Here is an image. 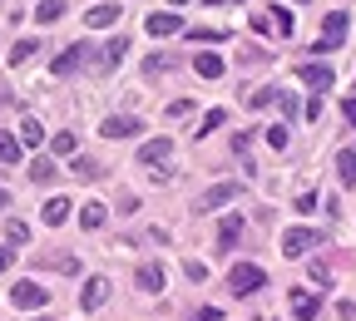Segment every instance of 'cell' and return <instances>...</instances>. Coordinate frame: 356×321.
Listing matches in <instances>:
<instances>
[{"label": "cell", "mask_w": 356, "mask_h": 321, "mask_svg": "<svg viewBox=\"0 0 356 321\" xmlns=\"http://www.w3.org/2000/svg\"><path fill=\"white\" fill-rule=\"evenodd\" d=\"M262 282H267V272L252 267V262H238V267L228 272V292H233V297H252Z\"/></svg>", "instance_id": "6da1fadb"}, {"label": "cell", "mask_w": 356, "mask_h": 321, "mask_svg": "<svg viewBox=\"0 0 356 321\" xmlns=\"http://www.w3.org/2000/svg\"><path fill=\"white\" fill-rule=\"evenodd\" d=\"M317 242H322V233H312V227H287L282 233V257H307V252H317Z\"/></svg>", "instance_id": "7a4b0ae2"}, {"label": "cell", "mask_w": 356, "mask_h": 321, "mask_svg": "<svg viewBox=\"0 0 356 321\" xmlns=\"http://www.w3.org/2000/svg\"><path fill=\"white\" fill-rule=\"evenodd\" d=\"M238 193H243V188H238V183H213V188H208V193H203V198L193 203V213H218L222 203H233Z\"/></svg>", "instance_id": "3957f363"}, {"label": "cell", "mask_w": 356, "mask_h": 321, "mask_svg": "<svg viewBox=\"0 0 356 321\" xmlns=\"http://www.w3.org/2000/svg\"><path fill=\"white\" fill-rule=\"evenodd\" d=\"M99 133H104V139H134V133H144V119H134V114H114V119H104V124H99Z\"/></svg>", "instance_id": "277c9868"}, {"label": "cell", "mask_w": 356, "mask_h": 321, "mask_svg": "<svg viewBox=\"0 0 356 321\" xmlns=\"http://www.w3.org/2000/svg\"><path fill=\"white\" fill-rule=\"evenodd\" d=\"M10 302H15L20 311H25V306L35 311V306H44V302H50V292H44L40 282H15V287H10Z\"/></svg>", "instance_id": "5b68a950"}, {"label": "cell", "mask_w": 356, "mask_h": 321, "mask_svg": "<svg viewBox=\"0 0 356 321\" xmlns=\"http://www.w3.org/2000/svg\"><path fill=\"white\" fill-rule=\"evenodd\" d=\"M302 84L312 89V94H327V89H332L337 79H332V69H327V65L312 60V65H302Z\"/></svg>", "instance_id": "8992f818"}, {"label": "cell", "mask_w": 356, "mask_h": 321, "mask_svg": "<svg viewBox=\"0 0 356 321\" xmlns=\"http://www.w3.org/2000/svg\"><path fill=\"white\" fill-rule=\"evenodd\" d=\"M104 302H109V282H104V277H89L84 292H79V306H84V311H99Z\"/></svg>", "instance_id": "52a82bcc"}, {"label": "cell", "mask_w": 356, "mask_h": 321, "mask_svg": "<svg viewBox=\"0 0 356 321\" xmlns=\"http://www.w3.org/2000/svg\"><path fill=\"white\" fill-rule=\"evenodd\" d=\"M124 55H129V40H124V35H114V40H109V50H99V55H95V69H99V74H109Z\"/></svg>", "instance_id": "ba28073f"}, {"label": "cell", "mask_w": 356, "mask_h": 321, "mask_svg": "<svg viewBox=\"0 0 356 321\" xmlns=\"http://www.w3.org/2000/svg\"><path fill=\"white\" fill-rule=\"evenodd\" d=\"M84 60H89V44H70L65 55H55V65H50V69H55V74L65 79V74H74V69H79Z\"/></svg>", "instance_id": "9c48e42d"}, {"label": "cell", "mask_w": 356, "mask_h": 321, "mask_svg": "<svg viewBox=\"0 0 356 321\" xmlns=\"http://www.w3.org/2000/svg\"><path fill=\"white\" fill-rule=\"evenodd\" d=\"M184 30V15H173V10H159V15H149V35L154 40H163V35H178Z\"/></svg>", "instance_id": "30bf717a"}, {"label": "cell", "mask_w": 356, "mask_h": 321, "mask_svg": "<svg viewBox=\"0 0 356 321\" xmlns=\"http://www.w3.org/2000/svg\"><path fill=\"white\" fill-rule=\"evenodd\" d=\"M139 292H144V297H159V292H163V267H159V262H144V267H139Z\"/></svg>", "instance_id": "8fae6325"}, {"label": "cell", "mask_w": 356, "mask_h": 321, "mask_svg": "<svg viewBox=\"0 0 356 321\" xmlns=\"http://www.w3.org/2000/svg\"><path fill=\"white\" fill-rule=\"evenodd\" d=\"M317 311H322V297L317 292H292V316L297 321H312Z\"/></svg>", "instance_id": "7c38bea8"}, {"label": "cell", "mask_w": 356, "mask_h": 321, "mask_svg": "<svg viewBox=\"0 0 356 321\" xmlns=\"http://www.w3.org/2000/svg\"><path fill=\"white\" fill-rule=\"evenodd\" d=\"M65 217H70V198H50L40 208V222L44 227H65Z\"/></svg>", "instance_id": "4fadbf2b"}, {"label": "cell", "mask_w": 356, "mask_h": 321, "mask_svg": "<svg viewBox=\"0 0 356 321\" xmlns=\"http://www.w3.org/2000/svg\"><path fill=\"white\" fill-rule=\"evenodd\" d=\"M238 238H243V217L228 213V217L218 222V247H238Z\"/></svg>", "instance_id": "5bb4252c"}, {"label": "cell", "mask_w": 356, "mask_h": 321, "mask_svg": "<svg viewBox=\"0 0 356 321\" xmlns=\"http://www.w3.org/2000/svg\"><path fill=\"white\" fill-rule=\"evenodd\" d=\"M168 154H173V139H149V144L139 149V163H154V168H159Z\"/></svg>", "instance_id": "9a60e30c"}, {"label": "cell", "mask_w": 356, "mask_h": 321, "mask_svg": "<svg viewBox=\"0 0 356 321\" xmlns=\"http://www.w3.org/2000/svg\"><path fill=\"white\" fill-rule=\"evenodd\" d=\"M322 40H346V10H327V20H322Z\"/></svg>", "instance_id": "2e32d148"}, {"label": "cell", "mask_w": 356, "mask_h": 321, "mask_svg": "<svg viewBox=\"0 0 356 321\" xmlns=\"http://www.w3.org/2000/svg\"><path fill=\"white\" fill-rule=\"evenodd\" d=\"M337 178H341V188H356V149L337 154Z\"/></svg>", "instance_id": "e0dca14e"}, {"label": "cell", "mask_w": 356, "mask_h": 321, "mask_svg": "<svg viewBox=\"0 0 356 321\" xmlns=\"http://www.w3.org/2000/svg\"><path fill=\"white\" fill-rule=\"evenodd\" d=\"M178 65H184L178 55H149V60H144V79H154V74H168V69H178Z\"/></svg>", "instance_id": "ac0fdd59"}, {"label": "cell", "mask_w": 356, "mask_h": 321, "mask_svg": "<svg viewBox=\"0 0 356 321\" xmlns=\"http://www.w3.org/2000/svg\"><path fill=\"white\" fill-rule=\"evenodd\" d=\"M15 144H25V149H40V144H44V129H40V119H25V124H20Z\"/></svg>", "instance_id": "d6986e66"}, {"label": "cell", "mask_w": 356, "mask_h": 321, "mask_svg": "<svg viewBox=\"0 0 356 321\" xmlns=\"http://www.w3.org/2000/svg\"><path fill=\"white\" fill-rule=\"evenodd\" d=\"M114 20H119V6H109V0H104V6H95V10L84 15V25H89V30H99V25H114Z\"/></svg>", "instance_id": "ffe728a7"}, {"label": "cell", "mask_w": 356, "mask_h": 321, "mask_svg": "<svg viewBox=\"0 0 356 321\" xmlns=\"http://www.w3.org/2000/svg\"><path fill=\"white\" fill-rule=\"evenodd\" d=\"M40 44H44V40H35V35L15 40V50H10V65H25V60H35V55H40Z\"/></svg>", "instance_id": "44dd1931"}, {"label": "cell", "mask_w": 356, "mask_h": 321, "mask_svg": "<svg viewBox=\"0 0 356 321\" xmlns=\"http://www.w3.org/2000/svg\"><path fill=\"white\" fill-rule=\"evenodd\" d=\"M70 158H74L70 168H74L79 178H99V173H104V163H99V158H89V154H70Z\"/></svg>", "instance_id": "7402d4cb"}, {"label": "cell", "mask_w": 356, "mask_h": 321, "mask_svg": "<svg viewBox=\"0 0 356 321\" xmlns=\"http://www.w3.org/2000/svg\"><path fill=\"white\" fill-rule=\"evenodd\" d=\"M243 99H248V109H267V104L277 99V89H273V84H262V89H248Z\"/></svg>", "instance_id": "603a6c76"}, {"label": "cell", "mask_w": 356, "mask_h": 321, "mask_svg": "<svg viewBox=\"0 0 356 321\" xmlns=\"http://www.w3.org/2000/svg\"><path fill=\"white\" fill-rule=\"evenodd\" d=\"M65 15V0H40V6H35V20L40 25H50V20H60Z\"/></svg>", "instance_id": "cb8c5ba5"}, {"label": "cell", "mask_w": 356, "mask_h": 321, "mask_svg": "<svg viewBox=\"0 0 356 321\" xmlns=\"http://www.w3.org/2000/svg\"><path fill=\"white\" fill-rule=\"evenodd\" d=\"M20 163V144H15V133H0V168H10Z\"/></svg>", "instance_id": "d4e9b609"}, {"label": "cell", "mask_w": 356, "mask_h": 321, "mask_svg": "<svg viewBox=\"0 0 356 321\" xmlns=\"http://www.w3.org/2000/svg\"><path fill=\"white\" fill-rule=\"evenodd\" d=\"M104 217H109V213H104V203H89V208L79 213V222L89 227V233H99V227H104Z\"/></svg>", "instance_id": "484cf974"}, {"label": "cell", "mask_w": 356, "mask_h": 321, "mask_svg": "<svg viewBox=\"0 0 356 321\" xmlns=\"http://www.w3.org/2000/svg\"><path fill=\"white\" fill-rule=\"evenodd\" d=\"M50 149H55L60 158H70V154L79 149V139H74V133H70V129H60V133H55V139H50Z\"/></svg>", "instance_id": "4316f807"}, {"label": "cell", "mask_w": 356, "mask_h": 321, "mask_svg": "<svg viewBox=\"0 0 356 321\" xmlns=\"http://www.w3.org/2000/svg\"><path fill=\"white\" fill-rule=\"evenodd\" d=\"M193 69H198L203 79H218V74H222V60H218V55H198V60H193Z\"/></svg>", "instance_id": "83f0119b"}, {"label": "cell", "mask_w": 356, "mask_h": 321, "mask_svg": "<svg viewBox=\"0 0 356 321\" xmlns=\"http://www.w3.org/2000/svg\"><path fill=\"white\" fill-rule=\"evenodd\" d=\"M222 124H228V109H208V119L198 124V139H208V133H213V129H222Z\"/></svg>", "instance_id": "f1b7e54d"}, {"label": "cell", "mask_w": 356, "mask_h": 321, "mask_svg": "<svg viewBox=\"0 0 356 321\" xmlns=\"http://www.w3.org/2000/svg\"><path fill=\"white\" fill-rule=\"evenodd\" d=\"M6 238H10V247H15V242H30V222H25V217H10V222H6Z\"/></svg>", "instance_id": "f546056e"}, {"label": "cell", "mask_w": 356, "mask_h": 321, "mask_svg": "<svg viewBox=\"0 0 356 321\" xmlns=\"http://www.w3.org/2000/svg\"><path fill=\"white\" fill-rule=\"evenodd\" d=\"M30 178H35V183H55V163H50V158H35V163H30Z\"/></svg>", "instance_id": "4dcf8cb0"}, {"label": "cell", "mask_w": 356, "mask_h": 321, "mask_svg": "<svg viewBox=\"0 0 356 321\" xmlns=\"http://www.w3.org/2000/svg\"><path fill=\"white\" fill-rule=\"evenodd\" d=\"M317 203H322V193H317V188H302L292 208H297V213H312V208H317Z\"/></svg>", "instance_id": "1f68e13d"}, {"label": "cell", "mask_w": 356, "mask_h": 321, "mask_svg": "<svg viewBox=\"0 0 356 321\" xmlns=\"http://www.w3.org/2000/svg\"><path fill=\"white\" fill-rule=\"evenodd\" d=\"M267 20H273V30H277V35H287V30H292V10H287V6H277Z\"/></svg>", "instance_id": "d6a6232c"}, {"label": "cell", "mask_w": 356, "mask_h": 321, "mask_svg": "<svg viewBox=\"0 0 356 321\" xmlns=\"http://www.w3.org/2000/svg\"><path fill=\"white\" fill-rule=\"evenodd\" d=\"M44 262H50V267H60V272H79V262H74L70 252H55V257H44Z\"/></svg>", "instance_id": "836d02e7"}, {"label": "cell", "mask_w": 356, "mask_h": 321, "mask_svg": "<svg viewBox=\"0 0 356 321\" xmlns=\"http://www.w3.org/2000/svg\"><path fill=\"white\" fill-rule=\"evenodd\" d=\"M188 114H193V99H173L168 104V119H188Z\"/></svg>", "instance_id": "e575fe53"}, {"label": "cell", "mask_w": 356, "mask_h": 321, "mask_svg": "<svg viewBox=\"0 0 356 321\" xmlns=\"http://www.w3.org/2000/svg\"><path fill=\"white\" fill-rule=\"evenodd\" d=\"M267 144H273V149H287V129L273 124V129H267Z\"/></svg>", "instance_id": "d590c367"}, {"label": "cell", "mask_w": 356, "mask_h": 321, "mask_svg": "<svg viewBox=\"0 0 356 321\" xmlns=\"http://www.w3.org/2000/svg\"><path fill=\"white\" fill-rule=\"evenodd\" d=\"M277 104H282V114H287V124H292V119H297V109H302V104H297V94H277Z\"/></svg>", "instance_id": "8d00e7d4"}, {"label": "cell", "mask_w": 356, "mask_h": 321, "mask_svg": "<svg viewBox=\"0 0 356 321\" xmlns=\"http://www.w3.org/2000/svg\"><path fill=\"white\" fill-rule=\"evenodd\" d=\"M184 277H188V282H203L208 267H203V262H184Z\"/></svg>", "instance_id": "74e56055"}, {"label": "cell", "mask_w": 356, "mask_h": 321, "mask_svg": "<svg viewBox=\"0 0 356 321\" xmlns=\"http://www.w3.org/2000/svg\"><path fill=\"white\" fill-rule=\"evenodd\" d=\"M312 282H317V287H332V272H327L322 262H312Z\"/></svg>", "instance_id": "f35d334b"}, {"label": "cell", "mask_w": 356, "mask_h": 321, "mask_svg": "<svg viewBox=\"0 0 356 321\" xmlns=\"http://www.w3.org/2000/svg\"><path fill=\"white\" fill-rule=\"evenodd\" d=\"M10 262H15V247L6 242V247H0V272H10Z\"/></svg>", "instance_id": "ab89813d"}, {"label": "cell", "mask_w": 356, "mask_h": 321, "mask_svg": "<svg viewBox=\"0 0 356 321\" xmlns=\"http://www.w3.org/2000/svg\"><path fill=\"white\" fill-rule=\"evenodd\" d=\"M193 321H222V311H213V306H203V311H198Z\"/></svg>", "instance_id": "60d3db41"}, {"label": "cell", "mask_w": 356, "mask_h": 321, "mask_svg": "<svg viewBox=\"0 0 356 321\" xmlns=\"http://www.w3.org/2000/svg\"><path fill=\"white\" fill-rule=\"evenodd\" d=\"M341 114H346V119H351V129H356V99H346V104H341Z\"/></svg>", "instance_id": "b9f144b4"}, {"label": "cell", "mask_w": 356, "mask_h": 321, "mask_svg": "<svg viewBox=\"0 0 356 321\" xmlns=\"http://www.w3.org/2000/svg\"><path fill=\"white\" fill-rule=\"evenodd\" d=\"M0 208H10V193H0Z\"/></svg>", "instance_id": "7bdbcfd3"}, {"label": "cell", "mask_w": 356, "mask_h": 321, "mask_svg": "<svg viewBox=\"0 0 356 321\" xmlns=\"http://www.w3.org/2000/svg\"><path fill=\"white\" fill-rule=\"evenodd\" d=\"M168 6H188V0H168Z\"/></svg>", "instance_id": "ee69618b"}, {"label": "cell", "mask_w": 356, "mask_h": 321, "mask_svg": "<svg viewBox=\"0 0 356 321\" xmlns=\"http://www.w3.org/2000/svg\"><path fill=\"white\" fill-rule=\"evenodd\" d=\"M208 6H218V0H208Z\"/></svg>", "instance_id": "f6af8a7d"}]
</instances>
